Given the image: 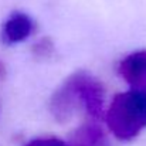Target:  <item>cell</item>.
Returning a JSON list of instances; mask_svg holds the SVG:
<instances>
[{"label":"cell","instance_id":"1","mask_svg":"<svg viewBox=\"0 0 146 146\" xmlns=\"http://www.w3.org/2000/svg\"><path fill=\"white\" fill-rule=\"evenodd\" d=\"M104 98L105 88L101 81L87 71H77L54 91L48 108L60 123L68 122L78 111H84L97 121L104 113Z\"/></svg>","mask_w":146,"mask_h":146},{"label":"cell","instance_id":"2","mask_svg":"<svg viewBox=\"0 0 146 146\" xmlns=\"http://www.w3.org/2000/svg\"><path fill=\"white\" fill-rule=\"evenodd\" d=\"M105 121L116 139H135L146 128V91L129 90L115 95L106 109Z\"/></svg>","mask_w":146,"mask_h":146},{"label":"cell","instance_id":"3","mask_svg":"<svg viewBox=\"0 0 146 146\" xmlns=\"http://www.w3.org/2000/svg\"><path fill=\"white\" fill-rule=\"evenodd\" d=\"M119 77L131 90L146 91V50H138L128 54L118 64Z\"/></svg>","mask_w":146,"mask_h":146},{"label":"cell","instance_id":"4","mask_svg":"<svg viewBox=\"0 0 146 146\" xmlns=\"http://www.w3.org/2000/svg\"><path fill=\"white\" fill-rule=\"evenodd\" d=\"M34 31V21L33 19L21 11H14L11 13L6 21L3 23L1 27V41L6 46H14L26 38H29Z\"/></svg>","mask_w":146,"mask_h":146},{"label":"cell","instance_id":"5","mask_svg":"<svg viewBox=\"0 0 146 146\" xmlns=\"http://www.w3.org/2000/svg\"><path fill=\"white\" fill-rule=\"evenodd\" d=\"M71 146H111L105 132L95 122H85L84 125L78 126L72 136Z\"/></svg>","mask_w":146,"mask_h":146},{"label":"cell","instance_id":"6","mask_svg":"<svg viewBox=\"0 0 146 146\" xmlns=\"http://www.w3.org/2000/svg\"><path fill=\"white\" fill-rule=\"evenodd\" d=\"M31 52L36 58H41V60H47V58H51L55 52V47H54V43L52 40L48 38V37H44L41 40H38L33 48H31Z\"/></svg>","mask_w":146,"mask_h":146},{"label":"cell","instance_id":"7","mask_svg":"<svg viewBox=\"0 0 146 146\" xmlns=\"http://www.w3.org/2000/svg\"><path fill=\"white\" fill-rule=\"evenodd\" d=\"M24 146H71L70 143L55 138V136H46V138H36L27 142Z\"/></svg>","mask_w":146,"mask_h":146},{"label":"cell","instance_id":"8","mask_svg":"<svg viewBox=\"0 0 146 146\" xmlns=\"http://www.w3.org/2000/svg\"><path fill=\"white\" fill-rule=\"evenodd\" d=\"M1 71H3V68H1V65H0V72H1Z\"/></svg>","mask_w":146,"mask_h":146}]
</instances>
